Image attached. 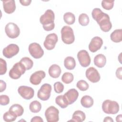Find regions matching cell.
Instances as JSON below:
<instances>
[{"mask_svg":"<svg viewBox=\"0 0 122 122\" xmlns=\"http://www.w3.org/2000/svg\"><path fill=\"white\" fill-rule=\"evenodd\" d=\"M92 15L93 19L99 25L102 30L104 32H108L111 30L112 24L108 14L103 12L99 8H95L92 11Z\"/></svg>","mask_w":122,"mask_h":122,"instance_id":"1","label":"cell"},{"mask_svg":"<svg viewBox=\"0 0 122 122\" xmlns=\"http://www.w3.org/2000/svg\"><path fill=\"white\" fill-rule=\"evenodd\" d=\"M55 15L53 11L50 9L47 10L40 18V23L42 25L43 28L49 31L54 29Z\"/></svg>","mask_w":122,"mask_h":122,"instance_id":"2","label":"cell"},{"mask_svg":"<svg viewBox=\"0 0 122 122\" xmlns=\"http://www.w3.org/2000/svg\"><path fill=\"white\" fill-rule=\"evenodd\" d=\"M102 110L105 113L115 114L119 111V105L116 101L106 100L102 103Z\"/></svg>","mask_w":122,"mask_h":122,"instance_id":"3","label":"cell"},{"mask_svg":"<svg viewBox=\"0 0 122 122\" xmlns=\"http://www.w3.org/2000/svg\"><path fill=\"white\" fill-rule=\"evenodd\" d=\"M61 37L62 41L66 44H72L75 40L72 29L68 26H63L61 30Z\"/></svg>","mask_w":122,"mask_h":122,"instance_id":"4","label":"cell"},{"mask_svg":"<svg viewBox=\"0 0 122 122\" xmlns=\"http://www.w3.org/2000/svg\"><path fill=\"white\" fill-rule=\"evenodd\" d=\"M26 69L24 66L20 62H18L14 64L12 68L9 71V76L13 79H18L23 74Z\"/></svg>","mask_w":122,"mask_h":122,"instance_id":"5","label":"cell"},{"mask_svg":"<svg viewBox=\"0 0 122 122\" xmlns=\"http://www.w3.org/2000/svg\"><path fill=\"white\" fill-rule=\"evenodd\" d=\"M5 31L8 37L11 39L16 38L20 34V28L13 22H9L6 24Z\"/></svg>","mask_w":122,"mask_h":122,"instance_id":"6","label":"cell"},{"mask_svg":"<svg viewBox=\"0 0 122 122\" xmlns=\"http://www.w3.org/2000/svg\"><path fill=\"white\" fill-rule=\"evenodd\" d=\"M59 111L53 106L49 107L45 112V116L48 122H56L59 120Z\"/></svg>","mask_w":122,"mask_h":122,"instance_id":"7","label":"cell"},{"mask_svg":"<svg viewBox=\"0 0 122 122\" xmlns=\"http://www.w3.org/2000/svg\"><path fill=\"white\" fill-rule=\"evenodd\" d=\"M51 86L48 83H44L41 87L37 92L38 98L42 101L48 100L51 96Z\"/></svg>","mask_w":122,"mask_h":122,"instance_id":"8","label":"cell"},{"mask_svg":"<svg viewBox=\"0 0 122 122\" xmlns=\"http://www.w3.org/2000/svg\"><path fill=\"white\" fill-rule=\"evenodd\" d=\"M29 51L30 55L35 59H40L44 54V51L38 43L33 42L29 46Z\"/></svg>","mask_w":122,"mask_h":122,"instance_id":"9","label":"cell"},{"mask_svg":"<svg viewBox=\"0 0 122 122\" xmlns=\"http://www.w3.org/2000/svg\"><path fill=\"white\" fill-rule=\"evenodd\" d=\"M19 47L15 44L11 43L4 48L2 51L3 56L8 59L11 58L19 52Z\"/></svg>","mask_w":122,"mask_h":122,"instance_id":"10","label":"cell"},{"mask_svg":"<svg viewBox=\"0 0 122 122\" xmlns=\"http://www.w3.org/2000/svg\"><path fill=\"white\" fill-rule=\"evenodd\" d=\"M58 40V36L56 33L49 34L46 37L43 42L44 46L47 50H52L55 48Z\"/></svg>","mask_w":122,"mask_h":122,"instance_id":"11","label":"cell"},{"mask_svg":"<svg viewBox=\"0 0 122 122\" xmlns=\"http://www.w3.org/2000/svg\"><path fill=\"white\" fill-rule=\"evenodd\" d=\"M77 58L80 65L83 67H88L91 63L90 56L86 50L80 51L77 53Z\"/></svg>","mask_w":122,"mask_h":122,"instance_id":"12","label":"cell"},{"mask_svg":"<svg viewBox=\"0 0 122 122\" xmlns=\"http://www.w3.org/2000/svg\"><path fill=\"white\" fill-rule=\"evenodd\" d=\"M19 94L25 100H30L34 95V91L30 87L27 86H20L18 89Z\"/></svg>","mask_w":122,"mask_h":122,"instance_id":"13","label":"cell"},{"mask_svg":"<svg viewBox=\"0 0 122 122\" xmlns=\"http://www.w3.org/2000/svg\"><path fill=\"white\" fill-rule=\"evenodd\" d=\"M85 75L88 80L92 82L96 83L100 80V75L98 71L93 67H89L85 72Z\"/></svg>","mask_w":122,"mask_h":122,"instance_id":"14","label":"cell"},{"mask_svg":"<svg viewBox=\"0 0 122 122\" xmlns=\"http://www.w3.org/2000/svg\"><path fill=\"white\" fill-rule=\"evenodd\" d=\"M103 44L102 39L98 36L94 37L89 44V49L92 52H95L98 51Z\"/></svg>","mask_w":122,"mask_h":122,"instance_id":"15","label":"cell"},{"mask_svg":"<svg viewBox=\"0 0 122 122\" xmlns=\"http://www.w3.org/2000/svg\"><path fill=\"white\" fill-rule=\"evenodd\" d=\"M45 76L46 74L43 71H36L31 75L30 78V81L33 85H39Z\"/></svg>","mask_w":122,"mask_h":122,"instance_id":"16","label":"cell"},{"mask_svg":"<svg viewBox=\"0 0 122 122\" xmlns=\"http://www.w3.org/2000/svg\"><path fill=\"white\" fill-rule=\"evenodd\" d=\"M63 96L69 105L74 103L79 96V92L75 89H71L63 94Z\"/></svg>","mask_w":122,"mask_h":122,"instance_id":"17","label":"cell"},{"mask_svg":"<svg viewBox=\"0 0 122 122\" xmlns=\"http://www.w3.org/2000/svg\"><path fill=\"white\" fill-rule=\"evenodd\" d=\"M3 10L5 12L11 14L14 12L16 10V4L14 0H2Z\"/></svg>","mask_w":122,"mask_h":122,"instance_id":"18","label":"cell"},{"mask_svg":"<svg viewBox=\"0 0 122 122\" xmlns=\"http://www.w3.org/2000/svg\"><path fill=\"white\" fill-rule=\"evenodd\" d=\"M48 72L51 77L53 78H57L60 76L61 72V70L60 67L58 65L54 64L51 65L49 67Z\"/></svg>","mask_w":122,"mask_h":122,"instance_id":"19","label":"cell"},{"mask_svg":"<svg viewBox=\"0 0 122 122\" xmlns=\"http://www.w3.org/2000/svg\"><path fill=\"white\" fill-rule=\"evenodd\" d=\"M93 61L95 65L98 68H101L105 66L106 63V58L104 55L99 54L95 56Z\"/></svg>","mask_w":122,"mask_h":122,"instance_id":"20","label":"cell"},{"mask_svg":"<svg viewBox=\"0 0 122 122\" xmlns=\"http://www.w3.org/2000/svg\"><path fill=\"white\" fill-rule=\"evenodd\" d=\"M86 116L85 113L80 110H77L74 112L72 116V119L69 121L76 122H82L85 120Z\"/></svg>","mask_w":122,"mask_h":122,"instance_id":"21","label":"cell"},{"mask_svg":"<svg viewBox=\"0 0 122 122\" xmlns=\"http://www.w3.org/2000/svg\"><path fill=\"white\" fill-rule=\"evenodd\" d=\"M9 111L15 114L17 117L21 116L24 112L23 107L19 104H13L10 107Z\"/></svg>","mask_w":122,"mask_h":122,"instance_id":"22","label":"cell"},{"mask_svg":"<svg viewBox=\"0 0 122 122\" xmlns=\"http://www.w3.org/2000/svg\"><path fill=\"white\" fill-rule=\"evenodd\" d=\"M111 40L115 43H118L122 41V30L116 29L110 35Z\"/></svg>","mask_w":122,"mask_h":122,"instance_id":"23","label":"cell"},{"mask_svg":"<svg viewBox=\"0 0 122 122\" xmlns=\"http://www.w3.org/2000/svg\"><path fill=\"white\" fill-rule=\"evenodd\" d=\"M64 65L67 70H73L76 66L75 59L71 56L67 57L64 60Z\"/></svg>","mask_w":122,"mask_h":122,"instance_id":"24","label":"cell"},{"mask_svg":"<svg viewBox=\"0 0 122 122\" xmlns=\"http://www.w3.org/2000/svg\"><path fill=\"white\" fill-rule=\"evenodd\" d=\"M94 103L92 98L89 95H84L81 100V105L86 108L91 107Z\"/></svg>","mask_w":122,"mask_h":122,"instance_id":"25","label":"cell"},{"mask_svg":"<svg viewBox=\"0 0 122 122\" xmlns=\"http://www.w3.org/2000/svg\"><path fill=\"white\" fill-rule=\"evenodd\" d=\"M63 20L64 22L68 25L73 24L75 21V16L71 12H66L63 15Z\"/></svg>","mask_w":122,"mask_h":122,"instance_id":"26","label":"cell"},{"mask_svg":"<svg viewBox=\"0 0 122 122\" xmlns=\"http://www.w3.org/2000/svg\"><path fill=\"white\" fill-rule=\"evenodd\" d=\"M29 109L31 112L37 113L39 112L41 109V103L36 100L32 101L29 105Z\"/></svg>","mask_w":122,"mask_h":122,"instance_id":"27","label":"cell"},{"mask_svg":"<svg viewBox=\"0 0 122 122\" xmlns=\"http://www.w3.org/2000/svg\"><path fill=\"white\" fill-rule=\"evenodd\" d=\"M25 67L26 70H29L32 68L33 65V62L31 59L29 57H25L22 58L20 61Z\"/></svg>","mask_w":122,"mask_h":122,"instance_id":"28","label":"cell"},{"mask_svg":"<svg viewBox=\"0 0 122 122\" xmlns=\"http://www.w3.org/2000/svg\"><path fill=\"white\" fill-rule=\"evenodd\" d=\"M55 102L61 108H65L68 106V103L65 99L63 95H59L55 99Z\"/></svg>","mask_w":122,"mask_h":122,"instance_id":"29","label":"cell"},{"mask_svg":"<svg viewBox=\"0 0 122 122\" xmlns=\"http://www.w3.org/2000/svg\"><path fill=\"white\" fill-rule=\"evenodd\" d=\"M79 23L82 26H87L90 21L89 16L86 13H81L79 16L78 19Z\"/></svg>","mask_w":122,"mask_h":122,"instance_id":"30","label":"cell"},{"mask_svg":"<svg viewBox=\"0 0 122 122\" xmlns=\"http://www.w3.org/2000/svg\"><path fill=\"white\" fill-rule=\"evenodd\" d=\"M17 117V116L15 114L9 111L5 112L3 115V118L4 121L7 122H13L16 120Z\"/></svg>","mask_w":122,"mask_h":122,"instance_id":"31","label":"cell"},{"mask_svg":"<svg viewBox=\"0 0 122 122\" xmlns=\"http://www.w3.org/2000/svg\"><path fill=\"white\" fill-rule=\"evenodd\" d=\"M74 79L73 75L69 72H66L62 75L61 77V80L62 81L66 83V84H69L71 83Z\"/></svg>","mask_w":122,"mask_h":122,"instance_id":"32","label":"cell"},{"mask_svg":"<svg viewBox=\"0 0 122 122\" xmlns=\"http://www.w3.org/2000/svg\"><path fill=\"white\" fill-rule=\"evenodd\" d=\"M77 87L81 91H85L89 88L88 83L84 80H81L79 81L76 84Z\"/></svg>","mask_w":122,"mask_h":122,"instance_id":"33","label":"cell"},{"mask_svg":"<svg viewBox=\"0 0 122 122\" xmlns=\"http://www.w3.org/2000/svg\"><path fill=\"white\" fill-rule=\"evenodd\" d=\"M114 1L112 0H103L102 1V6L103 9L106 10H110L112 9L114 5Z\"/></svg>","mask_w":122,"mask_h":122,"instance_id":"34","label":"cell"},{"mask_svg":"<svg viewBox=\"0 0 122 122\" xmlns=\"http://www.w3.org/2000/svg\"><path fill=\"white\" fill-rule=\"evenodd\" d=\"M54 90L56 93H60L64 90V85L61 82L57 81L54 84Z\"/></svg>","mask_w":122,"mask_h":122,"instance_id":"35","label":"cell"},{"mask_svg":"<svg viewBox=\"0 0 122 122\" xmlns=\"http://www.w3.org/2000/svg\"><path fill=\"white\" fill-rule=\"evenodd\" d=\"M0 74L3 75L7 71V63L6 61L2 58L0 59Z\"/></svg>","mask_w":122,"mask_h":122,"instance_id":"36","label":"cell"},{"mask_svg":"<svg viewBox=\"0 0 122 122\" xmlns=\"http://www.w3.org/2000/svg\"><path fill=\"white\" fill-rule=\"evenodd\" d=\"M10 102V98L6 95H1L0 96V104L1 105H6Z\"/></svg>","mask_w":122,"mask_h":122,"instance_id":"37","label":"cell"},{"mask_svg":"<svg viewBox=\"0 0 122 122\" xmlns=\"http://www.w3.org/2000/svg\"><path fill=\"white\" fill-rule=\"evenodd\" d=\"M122 67H120L116 70V76L117 78L119 79L120 80H122Z\"/></svg>","mask_w":122,"mask_h":122,"instance_id":"38","label":"cell"},{"mask_svg":"<svg viewBox=\"0 0 122 122\" xmlns=\"http://www.w3.org/2000/svg\"><path fill=\"white\" fill-rule=\"evenodd\" d=\"M30 122H43V120L41 117L36 116L33 117L31 119V120H30Z\"/></svg>","mask_w":122,"mask_h":122,"instance_id":"39","label":"cell"},{"mask_svg":"<svg viewBox=\"0 0 122 122\" xmlns=\"http://www.w3.org/2000/svg\"><path fill=\"white\" fill-rule=\"evenodd\" d=\"M0 92H3L4 90H5L6 88V82L2 81V80H1L0 81Z\"/></svg>","mask_w":122,"mask_h":122,"instance_id":"40","label":"cell"},{"mask_svg":"<svg viewBox=\"0 0 122 122\" xmlns=\"http://www.w3.org/2000/svg\"><path fill=\"white\" fill-rule=\"evenodd\" d=\"M20 2L21 3V4L23 6H29L30 3L31 2V0H20Z\"/></svg>","mask_w":122,"mask_h":122,"instance_id":"41","label":"cell"},{"mask_svg":"<svg viewBox=\"0 0 122 122\" xmlns=\"http://www.w3.org/2000/svg\"><path fill=\"white\" fill-rule=\"evenodd\" d=\"M103 122H113V120H112V119L109 116H107L104 118V120H103Z\"/></svg>","mask_w":122,"mask_h":122,"instance_id":"42","label":"cell"},{"mask_svg":"<svg viewBox=\"0 0 122 122\" xmlns=\"http://www.w3.org/2000/svg\"><path fill=\"white\" fill-rule=\"evenodd\" d=\"M122 114H120L119 115H117L116 118V122H121L122 121Z\"/></svg>","mask_w":122,"mask_h":122,"instance_id":"43","label":"cell"}]
</instances>
